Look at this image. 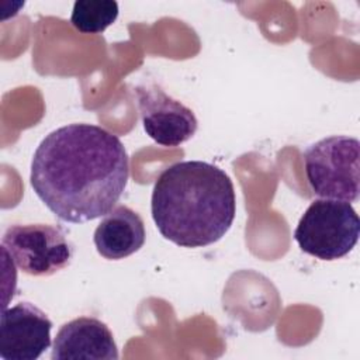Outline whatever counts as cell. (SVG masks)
I'll return each mask as SVG.
<instances>
[{
    "label": "cell",
    "instance_id": "1",
    "mask_svg": "<svg viewBox=\"0 0 360 360\" xmlns=\"http://www.w3.org/2000/svg\"><path fill=\"white\" fill-rule=\"evenodd\" d=\"M129 177L121 139L93 124H69L49 132L37 146L30 183L60 221L83 224L108 214Z\"/></svg>",
    "mask_w": 360,
    "mask_h": 360
},
{
    "label": "cell",
    "instance_id": "2",
    "mask_svg": "<svg viewBox=\"0 0 360 360\" xmlns=\"http://www.w3.org/2000/svg\"><path fill=\"white\" fill-rule=\"evenodd\" d=\"M150 212L160 235L174 245H212L225 236L235 219L233 183L208 162L173 163L155 181Z\"/></svg>",
    "mask_w": 360,
    "mask_h": 360
},
{
    "label": "cell",
    "instance_id": "3",
    "mask_svg": "<svg viewBox=\"0 0 360 360\" xmlns=\"http://www.w3.org/2000/svg\"><path fill=\"white\" fill-rule=\"evenodd\" d=\"M360 143L357 138L332 135L309 145L302 158L308 184L321 198L356 202L360 194Z\"/></svg>",
    "mask_w": 360,
    "mask_h": 360
},
{
    "label": "cell",
    "instance_id": "4",
    "mask_svg": "<svg viewBox=\"0 0 360 360\" xmlns=\"http://www.w3.org/2000/svg\"><path fill=\"white\" fill-rule=\"evenodd\" d=\"M360 235V219L350 202L319 198L309 204L294 231L300 249L319 260L349 255Z\"/></svg>",
    "mask_w": 360,
    "mask_h": 360
},
{
    "label": "cell",
    "instance_id": "5",
    "mask_svg": "<svg viewBox=\"0 0 360 360\" xmlns=\"http://www.w3.org/2000/svg\"><path fill=\"white\" fill-rule=\"evenodd\" d=\"M1 252L25 274L45 277L69 266L73 249L63 231L48 224L11 225L1 238Z\"/></svg>",
    "mask_w": 360,
    "mask_h": 360
},
{
    "label": "cell",
    "instance_id": "6",
    "mask_svg": "<svg viewBox=\"0 0 360 360\" xmlns=\"http://www.w3.org/2000/svg\"><path fill=\"white\" fill-rule=\"evenodd\" d=\"M136 104L146 135L162 146H179L197 131L194 112L158 86L135 87Z\"/></svg>",
    "mask_w": 360,
    "mask_h": 360
},
{
    "label": "cell",
    "instance_id": "7",
    "mask_svg": "<svg viewBox=\"0 0 360 360\" xmlns=\"http://www.w3.org/2000/svg\"><path fill=\"white\" fill-rule=\"evenodd\" d=\"M52 322L31 302L3 308L0 319V357L37 360L51 346Z\"/></svg>",
    "mask_w": 360,
    "mask_h": 360
},
{
    "label": "cell",
    "instance_id": "8",
    "mask_svg": "<svg viewBox=\"0 0 360 360\" xmlns=\"http://www.w3.org/2000/svg\"><path fill=\"white\" fill-rule=\"evenodd\" d=\"M51 359L117 360L118 349L104 322L91 316H80L60 326L52 345Z\"/></svg>",
    "mask_w": 360,
    "mask_h": 360
},
{
    "label": "cell",
    "instance_id": "9",
    "mask_svg": "<svg viewBox=\"0 0 360 360\" xmlns=\"http://www.w3.org/2000/svg\"><path fill=\"white\" fill-rule=\"evenodd\" d=\"M145 238V224L141 215L127 205H117L97 225L93 242L104 259L121 260L138 252Z\"/></svg>",
    "mask_w": 360,
    "mask_h": 360
},
{
    "label": "cell",
    "instance_id": "10",
    "mask_svg": "<svg viewBox=\"0 0 360 360\" xmlns=\"http://www.w3.org/2000/svg\"><path fill=\"white\" fill-rule=\"evenodd\" d=\"M118 17L114 0H77L73 4L70 22L83 34H100Z\"/></svg>",
    "mask_w": 360,
    "mask_h": 360
}]
</instances>
